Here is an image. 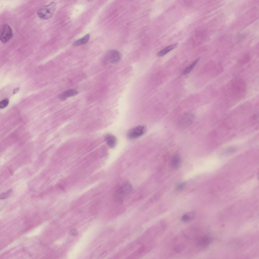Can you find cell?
I'll use <instances>...</instances> for the list:
<instances>
[{"label": "cell", "instance_id": "14", "mask_svg": "<svg viewBox=\"0 0 259 259\" xmlns=\"http://www.w3.org/2000/svg\"><path fill=\"white\" fill-rule=\"evenodd\" d=\"M191 218V216L189 215V214H185V215L182 217V220L183 221V222H188L190 220Z\"/></svg>", "mask_w": 259, "mask_h": 259}, {"label": "cell", "instance_id": "5", "mask_svg": "<svg viewBox=\"0 0 259 259\" xmlns=\"http://www.w3.org/2000/svg\"><path fill=\"white\" fill-rule=\"evenodd\" d=\"M77 94H78V92L76 90H67V91L63 92L62 94H61L58 97L60 99L64 100L67 99L68 98L75 96Z\"/></svg>", "mask_w": 259, "mask_h": 259}, {"label": "cell", "instance_id": "16", "mask_svg": "<svg viewBox=\"0 0 259 259\" xmlns=\"http://www.w3.org/2000/svg\"><path fill=\"white\" fill-rule=\"evenodd\" d=\"M184 187H185V184H179V185L177 186V189L178 190H182Z\"/></svg>", "mask_w": 259, "mask_h": 259}, {"label": "cell", "instance_id": "8", "mask_svg": "<svg viewBox=\"0 0 259 259\" xmlns=\"http://www.w3.org/2000/svg\"><path fill=\"white\" fill-rule=\"evenodd\" d=\"M131 186L129 185L124 186L118 190V194H117L118 197L120 195L121 197L125 196V195H127V194H128L131 191Z\"/></svg>", "mask_w": 259, "mask_h": 259}, {"label": "cell", "instance_id": "15", "mask_svg": "<svg viewBox=\"0 0 259 259\" xmlns=\"http://www.w3.org/2000/svg\"><path fill=\"white\" fill-rule=\"evenodd\" d=\"M9 194H10V191H7V192L2 194L1 195H0V199H4L6 198L7 196H8Z\"/></svg>", "mask_w": 259, "mask_h": 259}, {"label": "cell", "instance_id": "13", "mask_svg": "<svg viewBox=\"0 0 259 259\" xmlns=\"http://www.w3.org/2000/svg\"><path fill=\"white\" fill-rule=\"evenodd\" d=\"M9 104L8 99H5L0 102V108H4L6 107Z\"/></svg>", "mask_w": 259, "mask_h": 259}, {"label": "cell", "instance_id": "9", "mask_svg": "<svg viewBox=\"0 0 259 259\" xmlns=\"http://www.w3.org/2000/svg\"><path fill=\"white\" fill-rule=\"evenodd\" d=\"M89 39L90 35L89 34H87V35H86L85 36H84L82 38L74 41V43H73V45L74 46H79L84 45V44H86V43H87L88 42V41L89 40Z\"/></svg>", "mask_w": 259, "mask_h": 259}, {"label": "cell", "instance_id": "6", "mask_svg": "<svg viewBox=\"0 0 259 259\" xmlns=\"http://www.w3.org/2000/svg\"><path fill=\"white\" fill-rule=\"evenodd\" d=\"M105 140L106 141V143L108 145L111 147L113 148L115 147L116 143V139L115 136L113 135L108 134L106 135L105 138Z\"/></svg>", "mask_w": 259, "mask_h": 259}, {"label": "cell", "instance_id": "10", "mask_svg": "<svg viewBox=\"0 0 259 259\" xmlns=\"http://www.w3.org/2000/svg\"><path fill=\"white\" fill-rule=\"evenodd\" d=\"M198 61H199V60L197 59L196 60H195V61H194V63H192V64H190V65H189L188 66L186 67L185 69H184L183 71H182V74H184V75H186V74H189V73L192 71V69H194V67H195V66L196 65V64H197V63L198 62Z\"/></svg>", "mask_w": 259, "mask_h": 259}, {"label": "cell", "instance_id": "1", "mask_svg": "<svg viewBox=\"0 0 259 259\" xmlns=\"http://www.w3.org/2000/svg\"><path fill=\"white\" fill-rule=\"evenodd\" d=\"M56 3L55 2H51L48 5H46L38 11V17L41 19L48 20L51 18L54 14L56 9Z\"/></svg>", "mask_w": 259, "mask_h": 259}, {"label": "cell", "instance_id": "4", "mask_svg": "<svg viewBox=\"0 0 259 259\" xmlns=\"http://www.w3.org/2000/svg\"><path fill=\"white\" fill-rule=\"evenodd\" d=\"M146 131V128L145 126H139L130 130L128 133V137L131 139H135L141 136Z\"/></svg>", "mask_w": 259, "mask_h": 259}, {"label": "cell", "instance_id": "12", "mask_svg": "<svg viewBox=\"0 0 259 259\" xmlns=\"http://www.w3.org/2000/svg\"><path fill=\"white\" fill-rule=\"evenodd\" d=\"M193 120V116L191 115H187L182 120V124L183 125H187L190 124L191 121Z\"/></svg>", "mask_w": 259, "mask_h": 259}, {"label": "cell", "instance_id": "11", "mask_svg": "<svg viewBox=\"0 0 259 259\" xmlns=\"http://www.w3.org/2000/svg\"><path fill=\"white\" fill-rule=\"evenodd\" d=\"M180 163H181V159L178 155H176L172 158L171 165L174 168H178L180 166Z\"/></svg>", "mask_w": 259, "mask_h": 259}, {"label": "cell", "instance_id": "3", "mask_svg": "<svg viewBox=\"0 0 259 259\" xmlns=\"http://www.w3.org/2000/svg\"><path fill=\"white\" fill-rule=\"evenodd\" d=\"M13 37V31L9 25L7 24L0 27V40L3 43H6Z\"/></svg>", "mask_w": 259, "mask_h": 259}, {"label": "cell", "instance_id": "7", "mask_svg": "<svg viewBox=\"0 0 259 259\" xmlns=\"http://www.w3.org/2000/svg\"><path fill=\"white\" fill-rule=\"evenodd\" d=\"M177 46H178V44H172L171 45L168 46L167 47L165 48L164 49H163L160 52H159L157 53V55L158 56V57L163 56L165 55L168 54L171 51H172V50H173V49L177 47Z\"/></svg>", "mask_w": 259, "mask_h": 259}, {"label": "cell", "instance_id": "2", "mask_svg": "<svg viewBox=\"0 0 259 259\" xmlns=\"http://www.w3.org/2000/svg\"><path fill=\"white\" fill-rule=\"evenodd\" d=\"M121 59V55L116 50H110L106 53L103 58V61L106 64H114L118 63Z\"/></svg>", "mask_w": 259, "mask_h": 259}]
</instances>
